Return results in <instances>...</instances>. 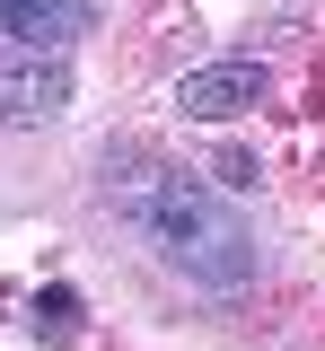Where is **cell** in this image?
Returning <instances> with one entry per match:
<instances>
[{
  "mask_svg": "<svg viewBox=\"0 0 325 351\" xmlns=\"http://www.w3.org/2000/svg\"><path fill=\"white\" fill-rule=\"evenodd\" d=\"M115 193V211L132 219L141 237L158 246V255L176 263V272H193V281H211V290H237L246 272H255V246H246V228H237V211L220 202V193H202L193 176H123V184H106Z\"/></svg>",
  "mask_w": 325,
  "mask_h": 351,
  "instance_id": "obj_1",
  "label": "cell"
},
{
  "mask_svg": "<svg viewBox=\"0 0 325 351\" xmlns=\"http://www.w3.org/2000/svg\"><path fill=\"white\" fill-rule=\"evenodd\" d=\"M62 97H71L62 53H18V44L0 53V114H9V123H53Z\"/></svg>",
  "mask_w": 325,
  "mask_h": 351,
  "instance_id": "obj_2",
  "label": "cell"
},
{
  "mask_svg": "<svg viewBox=\"0 0 325 351\" xmlns=\"http://www.w3.org/2000/svg\"><path fill=\"white\" fill-rule=\"evenodd\" d=\"M176 106L193 123H229L246 106H264V62H202V71L176 80Z\"/></svg>",
  "mask_w": 325,
  "mask_h": 351,
  "instance_id": "obj_3",
  "label": "cell"
},
{
  "mask_svg": "<svg viewBox=\"0 0 325 351\" xmlns=\"http://www.w3.org/2000/svg\"><path fill=\"white\" fill-rule=\"evenodd\" d=\"M88 18H97V0H0V36L18 53H71L88 36Z\"/></svg>",
  "mask_w": 325,
  "mask_h": 351,
  "instance_id": "obj_4",
  "label": "cell"
},
{
  "mask_svg": "<svg viewBox=\"0 0 325 351\" xmlns=\"http://www.w3.org/2000/svg\"><path fill=\"white\" fill-rule=\"evenodd\" d=\"M71 316H80V299H71V290H53V299H36V334L71 343Z\"/></svg>",
  "mask_w": 325,
  "mask_h": 351,
  "instance_id": "obj_5",
  "label": "cell"
}]
</instances>
